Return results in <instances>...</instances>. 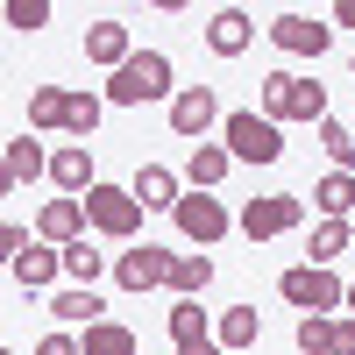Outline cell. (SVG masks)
I'll list each match as a JSON object with an SVG mask.
<instances>
[{
  "instance_id": "1",
  "label": "cell",
  "mask_w": 355,
  "mask_h": 355,
  "mask_svg": "<svg viewBox=\"0 0 355 355\" xmlns=\"http://www.w3.org/2000/svg\"><path fill=\"white\" fill-rule=\"evenodd\" d=\"M150 100H178V71H171V57L164 50H135L121 71L107 78V107H150Z\"/></svg>"
},
{
  "instance_id": "2",
  "label": "cell",
  "mask_w": 355,
  "mask_h": 355,
  "mask_svg": "<svg viewBox=\"0 0 355 355\" xmlns=\"http://www.w3.org/2000/svg\"><path fill=\"white\" fill-rule=\"evenodd\" d=\"M263 114L284 128V121H327V85L320 78H299V71H270L263 78Z\"/></svg>"
},
{
  "instance_id": "3",
  "label": "cell",
  "mask_w": 355,
  "mask_h": 355,
  "mask_svg": "<svg viewBox=\"0 0 355 355\" xmlns=\"http://www.w3.org/2000/svg\"><path fill=\"white\" fill-rule=\"evenodd\" d=\"M277 299L299 313V320H306V313H341V306H348V284L327 270V263H291V270L277 277Z\"/></svg>"
},
{
  "instance_id": "4",
  "label": "cell",
  "mask_w": 355,
  "mask_h": 355,
  "mask_svg": "<svg viewBox=\"0 0 355 355\" xmlns=\"http://www.w3.org/2000/svg\"><path fill=\"white\" fill-rule=\"evenodd\" d=\"M220 142H227L234 164H277L284 157V128L270 121V114H256V107H234L220 121Z\"/></svg>"
},
{
  "instance_id": "5",
  "label": "cell",
  "mask_w": 355,
  "mask_h": 355,
  "mask_svg": "<svg viewBox=\"0 0 355 355\" xmlns=\"http://www.w3.org/2000/svg\"><path fill=\"white\" fill-rule=\"evenodd\" d=\"M299 220H306L299 192H256V199H242V214H234V227H242L249 242H277V234H291Z\"/></svg>"
},
{
  "instance_id": "6",
  "label": "cell",
  "mask_w": 355,
  "mask_h": 355,
  "mask_svg": "<svg viewBox=\"0 0 355 355\" xmlns=\"http://www.w3.org/2000/svg\"><path fill=\"white\" fill-rule=\"evenodd\" d=\"M85 220H93L100 234H114V242H135L142 234V199L128 185H93L85 192Z\"/></svg>"
},
{
  "instance_id": "7",
  "label": "cell",
  "mask_w": 355,
  "mask_h": 355,
  "mask_svg": "<svg viewBox=\"0 0 355 355\" xmlns=\"http://www.w3.org/2000/svg\"><path fill=\"white\" fill-rule=\"evenodd\" d=\"M220 121H227V114H220V100H214V85H178V100H171V135H185L192 150H199Z\"/></svg>"
},
{
  "instance_id": "8",
  "label": "cell",
  "mask_w": 355,
  "mask_h": 355,
  "mask_svg": "<svg viewBox=\"0 0 355 355\" xmlns=\"http://www.w3.org/2000/svg\"><path fill=\"white\" fill-rule=\"evenodd\" d=\"M178 234H185V242H199V249H214L220 242V234L234 227V214H227V206L214 199V192H185V199H178Z\"/></svg>"
},
{
  "instance_id": "9",
  "label": "cell",
  "mask_w": 355,
  "mask_h": 355,
  "mask_svg": "<svg viewBox=\"0 0 355 355\" xmlns=\"http://www.w3.org/2000/svg\"><path fill=\"white\" fill-rule=\"evenodd\" d=\"M114 284H121V291H157V284H171V249L128 242L121 256H114Z\"/></svg>"
},
{
  "instance_id": "10",
  "label": "cell",
  "mask_w": 355,
  "mask_h": 355,
  "mask_svg": "<svg viewBox=\"0 0 355 355\" xmlns=\"http://www.w3.org/2000/svg\"><path fill=\"white\" fill-rule=\"evenodd\" d=\"M270 43H277L284 57H327L334 28L320 21V15H277V21H270Z\"/></svg>"
},
{
  "instance_id": "11",
  "label": "cell",
  "mask_w": 355,
  "mask_h": 355,
  "mask_svg": "<svg viewBox=\"0 0 355 355\" xmlns=\"http://www.w3.org/2000/svg\"><path fill=\"white\" fill-rule=\"evenodd\" d=\"M128 192L142 199V214H178V199H185V178H178L171 164H142L128 178Z\"/></svg>"
},
{
  "instance_id": "12",
  "label": "cell",
  "mask_w": 355,
  "mask_h": 355,
  "mask_svg": "<svg viewBox=\"0 0 355 355\" xmlns=\"http://www.w3.org/2000/svg\"><path fill=\"white\" fill-rule=\"evenodd\" d=\"M50 185L64 192V199H85L100 185V171H93V150L85 142H64V150H50Z\"/></svg>"
},
{
  "instance_id": "13",
  "label": "cell",
  "mask_w": 355,
  "mask_h": 355,
  "mask_svg": "<svg viewBox=\"0 0 355 355\" xmlns=\"http://www.w3.org/2000/svg\"><path fill=\"white\" fill-rule=\"evenodd\" d=\"M85 199H50L43 206V220H36V242H50V249H71V242H85Z\"/></svg>"
},
{
  "instance_id": "14",
  "label": "cell",
  "mask_w": 355,
  "mask_h": 355,
  "mask_svg": "<svg viewBox=\"0 0 355 355\" xmlns=\"http://www.w3.org/2000/svg\"><path fill=\"white\" fill-rule=\"evenodd\" d=\"M8 277H15L21 291H50L57 277H64V249H50V242H28V249L8 263Z\"/></svg>"
},
{
  "instance_id": "15",
  "label": "cell",
  "mask_w": 355,
  "mask_h": 355,
  "mask_svg": "<svg viewBox=\"0 0 355 355\" xmlns=\"http://www.w3.org/2000/svg\"><path fill=\"white\" fill-rule=\"evenodd\" d=\"M85 57H93V64H107V78L114 71H121L128 64V57H135V36H128V21H93V28H85Z\"/></svg>"
},
{
  "instance_id": "16",
  "label": "cell",
  "mask_w": 355,
  "mask_h": 355,
  "mask_svg": "<svg viewBox=\"0 0 355 355\" xmlns=\"http://www.w3.org/2000/svg\"><path fill=\"white\" fill-rule=\"evenodd\" d=\"M249 43H256V21L242 8H220L214 21H206V50H214V57H242Z\"/></svg>"
},
{
  "instance_id": "17",
  "label": "cell",
  "mask_w": 355,
  "mask_h": 355,
  "mask_svg": "<svg viewBox=\"0 0 355 355\" xmlns=\"http://www.w3.org/2000/svg\"><path fill=\"white\" fill-rule=\"evenodd\" d=\"M234 171V157H227V142H199V150L185 157V192H214L220 178Z\"/></svg>"
},
{
  "instance_id": "18",
  "label": "cell",
  "mask_w": 355,
  "mask_h": 355,
  "mask_svg": "<svg viewBox=\"0 0 355 355\" xmlns=\"http://www.w3.org/2000/svg\"><path fill=\"white\" fill-rule=\"evenodd\" d=\"M50 320H57V327H100L107 306H100V291L71 284V291H57V299H50Z\"/></svg>"
},
{
  "instance_id": "19",
  "label": "cell",
  "mask_w": 355,
  "mask_h": 355,
  "mask_svg": "<svg viewBox=\"0 0 355 355\" xmlns=\"http://www.w3.org/2000/svg\"><path fill=\"white\" fill-rule=\"evenodd\" d=\"M313 214L320 220H348L355 214V171H327V178H320V185H313Z\"/></svg>"
},
{
  "instance_id": "20",
  "label": "cell",
  "mask_w": 355,
  "mask_h": 355,
  "mask_svg": "<svg viewBox=\"0 0 355 355\" xmlns=\"http://www.w3.org/2000/svg\"><path fill=\"white\" fill-rule=\"evenodd\" d=\"M36 178H50V150L36 135H15L8 142V185H36Z\"/></svg>"
},
{
  "instance_id": "21",
  "label": "cell",
  "mask_w": 355,
  "mask_h": 355,
  "mask_svg": "<svg viewBox=\"0 0 355 355\" xmlns=\"http://www.w3.org/2000/svg\"><path fill=\"white\" fill-rule=\"evenodd\" d=\"M214 341H220V348H256V341H263V313H256V306H227V313L214 320Z\"/></svg>"
},
{
  "instance_id": "22",
  "label": "cell",
  "mask_w": 355,
  "mask_h": 355,
  "mask_svg": "<svg viewBox=\"0 0 355 355\" xmlns=\"http://www.w3.org/2000/svg\"><path fill=\"white\" fill-rule=\"evenodd\" d=\"M78 355H142L135 327H121V320H100V327L78 334Z\"/></svg>"
},
{
  "instance_id": "23",
  "label": "cell",
  "mask_w": 355,
  "mask_h": 355,
  "mask_svg": "<svg viewBox=\"0 0 355 355\" xmlns=\"http://www.w3.org/2000/svg\"><path fill=\"white\" fill-rule=\"evenodd\" d=\"M64 100H71V85H36V93H28V135L64 128Z\"/></svg>"
},
{
  "instance_id": "24",
  "label": "cell",
  "mask_w": 355,
  "mask_h": 355,
  "mask_svg": "<svg viewBox=\"0 0 355 355\" xmlns=\"http://www.w3.org/2000/svg\"><path fill=\"white\" fill-rule=\"evenodd\" d=\"M291 341H299V355H334V341H341V313H306Z\"/></svg>"
},
{
  "instance_id": "25",
  "label": "cell",
  "mask_w": 355,
  "mask_h": 355,
  "mask_svg": "<svg viewBox=\"0 0 355 355\" xmlns=\"http://www.w3.org/2000/svg\"><path fill=\"white\" fill-rule=\"evenodd\" d=\"M100 114H107V93H71V100H64V135H78V142H93V128H100Z\"/></svg>"
},
{
  "instance_id": "26",
  "label": "cell",
  "mask_w": 355,
  "mask_h": 355,
  "mask_svg": "<svg viewBox=\"0 0 355 355\" xmlns=\"http://www.w3.org/2000/svg\"><path fill=\"white\" fill-rule=\"evenodd\" d=\"M214 284V256H171V291L178 299H199Z\"/></svg>"
},
{
  "instance_id": "27",
  "label": "cell",
  "mask_w": 355,
  "mask_h": 355,
  "mask_svg": "<svg viewBox=\"0 0 355 355\" xmlns=\"http://www.w3.org/2000/svg\"><path fill=\"white\" fill-rule=\"evenodd\" d=\"M107 270H114V263H107L93 242H71V249H64V277H71V284H85V291H93Z\"/></svg>"
},
{
  "instance_id": "28",
  "label": "cell",
  "mask_w": 355,
  "mask_h": 355,
  "mask_svg": "<svg viewBox=\"0 0 355 355\" xmlns=\"http://www.w3.org/2000/svg\"><path fill=\"white\" fill-rule=\"evenodd\" d=\"M348 242H355L348 220H320V227H313V263H327V270H334V256H348Z\"/></svg>"
},
{
  "instance_id": "29",
  "label": "cell",
  "mask_w": 355,
  "mask_h": 355,
  "mask_svg": "<svg viewBox=\"0 0 355 355\" xmlns=\"http://www.w3.org/2000/svg\"><path fill=\"white\" fill-rule=\"evenodd\" d=\"M320 150H327V164H334V171H355V135L334 121V114L320 121Z\"/></svg>"
},
{
  "instance_id": "30",
  "label": "cell",
  "mask_w": 355,
  "mask_h": 355,
  "mask_svg": "<svg viewBox=\"0 0 355 355\" xmlns=\"http://www.w3.org/2000/svg\"><path fill=\"white\" fill-rule=\"evenodd\" d=\"M214 327H206V313H199V299H178L171 306V341H206Z\"/></svg>"
},
{
  "instance_id": "31",
  "label": "cell",
  "mask_w": 355,
  "mask_h": 355,
  "mask_svg": "<svg viewBox=\"0 0 355 355\" xmlns=\"http://www.w3.org/2000/svg\"><path fill=\"white\" fill-rule=\"evenodd\" d=\"M43 21H50V0H8V28H21V36H36Z\"/></svg>"
},
{
  "instance_id": "32",
  "label": "cell",
  "mask_w": 355,
  "mask_h": 355,
  "mask_svg": "<svg viewBox=\"0 0 355 355\" xmlns=\"http://www.w3.org/2000/svg\"><path fill=\"white\" fill-rule=\"evenodd\" d=\"M36 355H78V334L57 327V334H43V341H36Z\"/></svg>"
},
{
  "instance_id": "33",
  "label": "cell",
  "mask_w": 355,
  "mask_h": 355,
  "mask_svg": "<svg viewBox=\"0 0 355 355\" xmlns=\"http://www.w3.org/2000/svg\"><path fill=\"white\" fill-rule=\"evenodd\" d=\"M0 249H8V263H15V256L28 249V227H15V220H8V227H0Z\"/></svg>"
},
{
  "instance_id": "34",
  "label": "cell",
  "mask_w": 355,
  "mask_h": 355,
  "mask_svg": "<svg viewBox=\"0 0 355 355\" xmlns=\"http://www.w3.org/2000/svg\"><path fill=\"white\" fill-rule=\"evenodd\" d=\"M178 355H227V348H220L214 334H206V341H178Z\"/></svg>"
},
{
  "instance_id": "35",
  "label": "cell",
  "mask_w": 355,
  "mask_h": 355,
  "mask_svg": "<svg viewBox=\"0 0 355 355\" xmlns=\"http://www.w3.org/2000/svg\"><path fill=\"white\" fill-rule=\"evenodd\" d=\"M334 355H355V320H341V341H334Z\"/></svg>"
},
{
  "instance_id": "36",
  "label": "cell",
  "mask_w": 355,
  "mask_h": 355,
  "mask_svg": "<svg viewBox=\"0 0 355 355\" xmlns=\"http://www.w3.org/2000/svg\"><path fill=\"white\" fill-rule=\"evenodd\" d=\"M334 21H341V28H355V0H334Z\"/></svg>"
},
{
  "instance_id": "37",
  "label": "cell",
  "mask_w": 355,
  "mask_h": 355,
  "mask_svg": "<svg viewBox=\"0 0 355 355\" xmlns=\"http://www.w3.org/2000/svg\"><path fill=\"white\" fill-rule=\"evenodd\" d=\"M348 320H355V284H348Z\"/></svg>"
}]
</instances>
